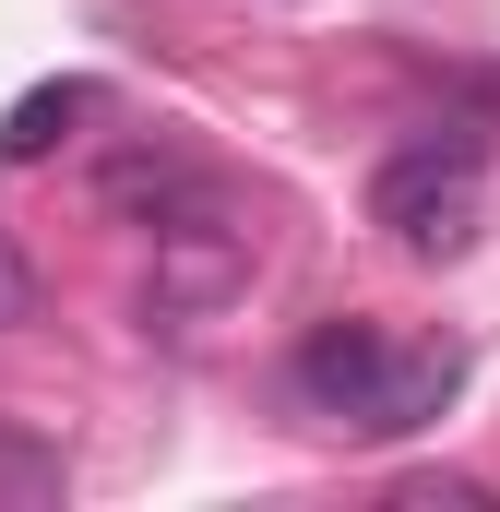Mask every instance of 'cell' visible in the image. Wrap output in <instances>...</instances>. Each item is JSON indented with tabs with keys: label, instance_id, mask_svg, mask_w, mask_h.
Instances as JSON below:
<instances>
[{
	"label": "cell",
	"instance_id": "obj_5",
	"mask_svg": "<svg viewBox=\"0 0 500 512\" xmlns=\"http://www.w3.org/2000/svg\"><path fill=\"white\" fill-rule=\"evenodd\" d=\"M96 108H108V84H96V72H60V84H24V96L0 108V167H48V155H60L72 131L96 120Z\"/></svg>",
	"mask_w": 500,
	"mask_h": 512
},
{
	"label": "cell",
	"instance_id": "obj_6",
	"mask_svg": "<svg viewBox=\"0 0 500 512\" xmlns=\"http://www.w3.org/2000/svg\"><path fill=\"white\" fill-rule=\"evenodd\" d=\"M108 203L120 215H179V203H203V167L191 155H120L108 167Z\"/></svg>",
	"mask_w": 500,
	"mask_h": 512
},
{
	"label": "cell",
	"instance_id": "obj_4",
	"mask_svg": "<svg viewBox=\"0 0 500 512\" xmlns=\"http://www.w3.org/2000/svg\"><path fill=\"white\" fill-rule=\"evenodd\" d=\"M453 393H465V346H393L381 393L358 405V441H405V429L453 417Z\"/></svg>",
	"mask_w": 500,
	"mask_h": 512
},
{
	"label": "cell",
	"instance_id": "obj_8",
	"mask_svg": "<svg viewBox=\"0 0 500 512\" xmlns=\"http://www.w3.org/2000/svg\"><path fill=\"white\" fill-rule=\"evenodd\" d=\"M36 322V262H24V239L0 227V334H24Z\"/></svg>",
	"mask_w": 500,
	"mask_h": 512
},
{
	"label": "cell",
	"instance_id": "obj_1",
	"mask_svg": "<svg viewBox=\"0 0 500 512\" xmlns=\"http://www.w3.org/2000/svg\"><path fill=\"white\" fill-rule=\"evenodd\" d=\"M477 203H489V143H465V131L405 143V155L370 179V227L405 262H453L465 239H477Z\"/></svg>",
	"mask_w": 500,
	"mask_h": 512
},
{
	"label": "cell",
	"instance_id": "obj_3",
	"mask_svg": "<svg viewBox=\"0 0 500 512\" xmlns=\"http://www.w3.org/2000/svg\"><path fill=\"white\" fill-rule=\"evenodd\" d=\"M381 370H393V334L381 322H310V346H298V393L322 417H346V429H358V405L381 393Z\"/></svg>",
	"mask_w": 500,
	"mask_h": 512
},
{
	"label": "cell",
	"instance_id": "obj_7",
	"mask_svg": "<svg viewBox=\"0 0 500 512\" xmlns=\"http://www.w3.org/2000/svg\"><path fill=\"white\" fill-rule=\"evenodd\" d=\"M0 501H60V453L24 441V429H0Z\"/></svg>",
	"mask_w": 500,
	"mask_h": 512
},
{
	"label": "cell",
	"instance_id": "obj_2",
	"mask_svg": "<svg viewBox=\"0 0 500 512\" xmlns=\"http://www.w3.org/2000/svg\"><path fill=\"white\" fill-rule=\"evenodd\" d=\"M250 286V227L203 191V203H179V215H155V310H179V322H203V310H227Z\"/></svg>",
	"mask_w": 500,
	"mask_h": 512
}]
</instances>
